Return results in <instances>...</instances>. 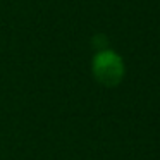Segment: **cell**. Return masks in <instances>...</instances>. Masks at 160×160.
<instances>
[{"label":"cell","instance_id":"6da1fadb","mask_svg":"<svg viewBox=\"0 0 160 160\" xmlns=\"http://www.w3.org/2000/svg\"><path fill=\"white\" fill-rule=\"evenodd\" d=\"M91 72L95 79L107 88H114L122 81L126 66L122 57L110 48L98 50L91 60Z\"/></svg>","mask_w":160,"mask_h":160}]
</instances>
